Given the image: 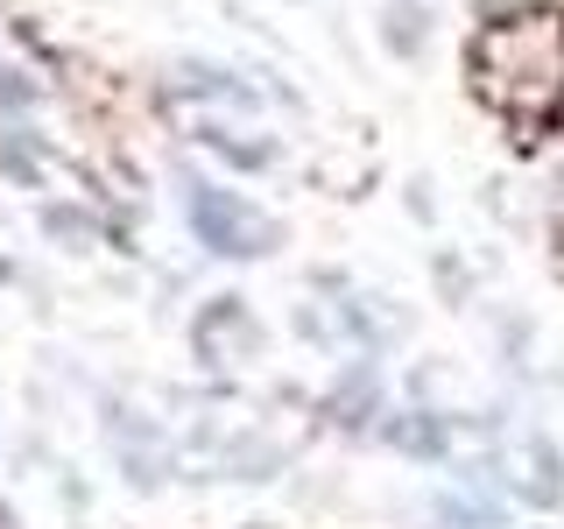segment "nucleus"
Listing matches in <instances>:
<instances>
[{"label": "nucleus", "mask_w": 564, "mask_h": 529, "mask_svg": "<svg viewBox=\"0 0 564 529\" xmlns=\"http://www.w3.org/2000/svg\"><path fill=\"white\" fill-rule=\"evenodd\" d=\"M106 431H113V445H120V466L134 473V481H163V466L149 458V445H155V423L141 417V410H128V402H106Z\"/></svg>", "instance_id": "3"}, {"label": "nucleus", "mask_w": 564, "mask_h": 529, "mask_svg": "<svg viewBox=\"0 0 564 529\" xmlns=\"http://www.w3.org/2000/svg\"><path fill=\"white\" fill-rule=\"evenodd\" d=\"M43 234H50V240H64V247H93V240H99V226L85 219L78 205H50V212H43Z\"/></svg>", "instance_id": "9"}, {"label": "nucleus", "mask_w": 564, "mask_h": 529, "mask_svg": "<svg viewBox=\"0 0 564 529\" xmlns=\"http://www.w3.org/2000/svg\"><path fill=\"white\" fill-rule=\"evenodd\" d=\"M0 176H8V184H43V163H35L29 134H0Z\"/></svg>", "instance_id": "8"}, {"label": "nucleus", "mask_w": 564, "mask_h": 529, "mask_svg": "<svg viewBox=\"0 0 564 529\" xmlns=\"http://www.w3.org/2000/svg\"><path fill=\"white\" fill-rule=\"evenodd\" d=\"M381 35H388V50H402V57H423V43H431V14H423V0H388Z\"/></svg>", "instance_id": "5"}, {"label": "nucleus", "mask_w": 564, "mask_h": 529, "mask_svg": "<svg viewBox=\"0 0 564 529\" xmlns=\"http://www.w3.org/2000/svg\"><path fill=\"white\" fill-rule=\"evenodd\" d=\"M437 290H445L452 304H466V296H473V276H466V269H458V261L445 255V261H437Z\"/></svg>", "instance_id": "11"}, {"label": "nucleus", "mask_w": 564, "mask_h": 529, "mask_svg": "<svg viewBox=\"0 0 564 529\" xmlns=\"http://www.w3.org/2000/svg\"><path fill=\"white\" fill-rule=\"evenodd\" d=\"M0 282H14V261L8 255H0Z\"/></svg>", "instance_id": "12"}, {"label": "nucleus", "mask_w": 564, "mask_h": 529, "mask_svg": "<svg viewBox=\"0 0 564 529\" xmlns=\"http://www.w3.org/2000/svg\"><path fill=\"white\" fill-rule=\"evenodd\" d=\"M176 85H191V93H212V99H219V106H240V114H254V85H247L240 78V71H219V64H198V57H191V64H176Z\"/></svg>", "instance_id": "4"}, {"label": "nucleus", "mask_w": 564, "mask_h": 529, "mask_svg": "<svg viewBox=\"0 0 564 529\" xmlns=\"http://www.w3.org/2000/svg\"><path fill=\"white\" fill-rule=\"evenodd\" d=\"M198 141H205V149H219L234 170H269L275 163L269 141H247V134H226V128H198Z\"/></svg>", "instance_id": "6"}, {"label": "nucleus", "mask_w": 564, "mask_h": 529, "mask_svg": "<svg viewBox=\"0 0 564 529\" xmlns=\"http://www.w3.org/2000/svg\"><path fill=\"white\" fill-rule=\"evenodd\" d=\"M191 226H198V240L226 261H261V255H275V240H282L247 198H226V191H212V184H191Z\"/></svg>", "instance_id": "1"}, {"label": "nucleus", "mask_w": 564, "mask_h": 529, "mask_svg": "<svg viewBox=\"0 0 564 529\" xmlns=\"http://www.w3.org/2000/svg\"><path fill=\"white\" fill-rule=\"evenodd\" d=\"M0 106H8V114H29V106H35V78H22V71L0 64Z\"/></svg>", "instance_id": "10"}, {"label": "nucleus", "mask_w": 564, "mask_h": 529, "mask_svg": "<svg viewBox=\"0 0 564 529\" xmlns=\"http://www.w3.org/2000/svg\"><path fill=\"white\" fill-rule=\"evenodd\" d=\"M219 339L234 346L240 360H254V353L269 346V332L254 325V311H247L240 296H212V304L198 311V353H205V360H212V346H219Z\"/></svg>", "instance_id": "2"}, {"label": "nucleus", "mask_w": 564, "mask_h": 529, "mask_svg": "<svg viewBox=\"0 0 564 529\" xmlns=\"http://www.w3.org/2000/svg\"><path fill=\"white\" fill-rule=\"evenodd\" d=\"M388 445H402L416 458H437V452H445V423H437V417H395V423H388Z\"/></svg>", "instance_id": "7"}]
</instances>
